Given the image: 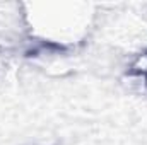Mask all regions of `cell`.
<instances>
[{
    "label": "cell",
    "instance_id": "obj_1",
    "mask_svg": "<svg viewBox=\"0 0 147 145\" xmlns=\"http://www.w3.org/2000/svg\"><path fill=\"white\" fill-rule=\"evenodd\" d=\"M130 73H132V75L140 77V79L146 82V85H147V53L140 55V56L135 60V63L132 65V70H130Z\"/></svg>",
    "mask_w": 147,
    "mask_h": 145
}]
</instances>
